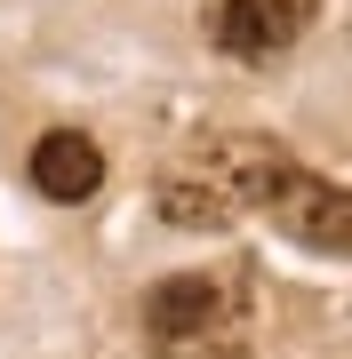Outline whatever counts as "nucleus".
I'll return each mask as SVG.
<instances>
[{"label":"nucleus","mask_w":352,"mask_h":359,"mask_svg":"<svg viewBox=\"0 0 352 359\" xmlns=\"http://www.w3.org/2000/svg\"><path fill=\"white\" fill-rule=\"evenodd\" d=\"M288 152L273 136H216L200 144V152H184L169 176H160V208H169V224L184 231H216L233 224L240 208H264V192L280 184Z\"/></svg>","instance_id":"f257e3e1"},{"label":"nucleus","mask_w":352,"mask_h":359,"mask_svg":"<svg viewBox=\"0 0 352 359\" xmlns=\"http://www.w3.org/2000/svg\"><path fill=\"white\" fill-rule=\"evenodd\" d=\"M152 359H240L248 351V280L240 271H176L144 295Z\"/></svg>","instance_id":"f03ea898"},{"label":"nucleus","mask_w":352,"mask_h":359,"mask_svg":"<svg viewBox=\"0 0 352 359\" xmlns=\"http://www.w3.org/2000/svg\"><path fill=\"white\" fill-rule=\"evenodd\" d=\"M264 216H273L288 240L320 248V256H352V184H320V176H304V168L288 160L280 184L264 192Z\"/></svg>","instance_id":"7ed1b4c3"},{"label":"nucleus","mask_w":352,"mask_h":359,"mask_svg":"<svg viewBox=\"0 0 352 359\" xmlns=\"http://www.w3.org/2000/svg\"><path fill=\"white\" fill-rule=\"evenodd\" d=\"M313 8L320 0H209V40L224 56H240V65H264V56H280V48H296L304 25H313Z\"/></svg>","instance_id":"20e7f679"},{"label":"nucleus","mask_w":352,"mask_h":359,"mask_svg":"<svg viewBox=\"0 0 352 359\" xmlns=\"http://www.w3.org/2000/svg\"><path fill=\"white\" fill-rule=\"evenodd\" d=\"M32 184H40L48 200H89L96 184H105V152H96L89 136L56 128V136H40V144H32Z\"/></svg>","instance_id":"39448f33"}]
</instances>
